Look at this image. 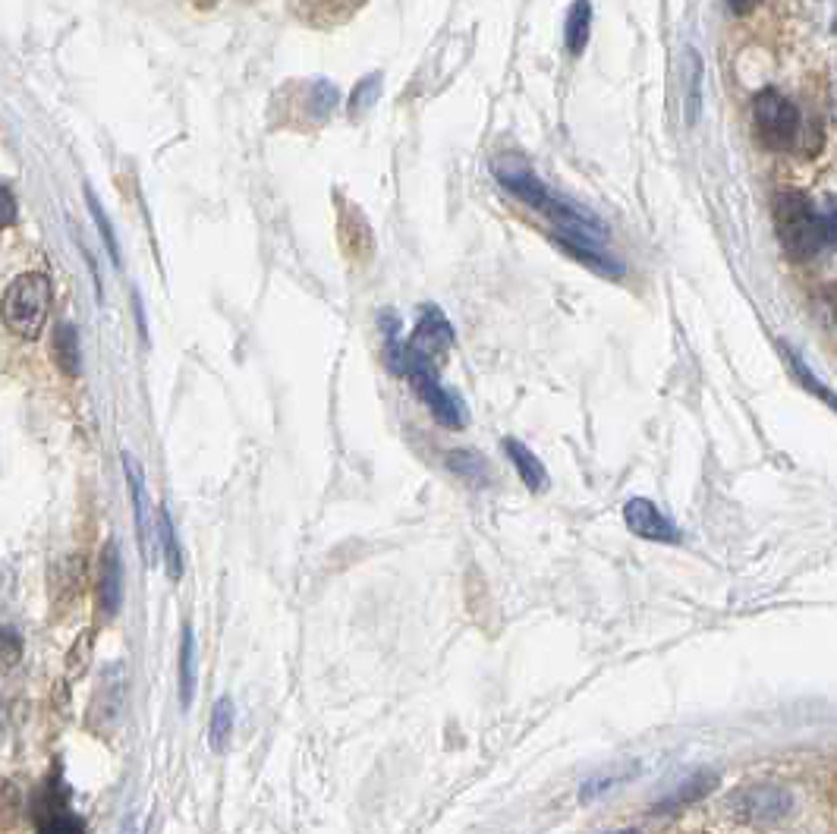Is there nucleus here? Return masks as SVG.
<instances>
[{"label": "nucleus", "instance_id": "6ab92c4d", "mask_svg": "<svg viewBox=\"0 0 837 834\" xmlns=\"http://www.w3.org/2000/svg\"><path fill=\"white\" fill-rule=\"evenodd\" d=\"M85 196H89V211H92V218L98 221V230H101V237H104V246H107V252H111V259H114V265H120V252H117V240H114V230H111V221H107V215H104V208L95 202V196L89 189H85Z\"/></svg>", "mask_w": 837, "mask_h": 834}, {"label": "nucleus", "instance_id": "9b49d317", "mask_svg": "<svg viewBox=\"0 0 837 834\" xmlns=\"http://www.w3.org/2000/svg\"><path fill=\"white\" fill-rule=\"evenodd\" d=\"M123 466H126V482H130V495H133V507H136V532H139V548L145 554V542H148V504H145V485H142V469L136 466V460L130 454H123Z\"/></svg>", "mask_w": 837, "mask_h": 834}, {"label": "nucleus", "instance_id": "7ed1b4c3", "mask_svg": "<svg viewBox=\"0 0 837 834\" xmlns=\"http://www.w3.org/2000/svg\"><path fill=\"white\" fill-rule=\"evenodd\" d=\"M775 224H778V240L790 259L797 262L812 259L825 246L822 215L809 205L803 192H781L775 199Z\"/></svg>", "mask_w": 837, "mask_h": 834}, {"label": "nucleus", "instance_id": "aec40b11", "mask_svg": "<svg viewBox=\"0 0 837 834\" xmlns=\"http://www.w3.org/2000/svg\"><path fill=\"white\" fill-rule=\"evenodd\" d=\"M822 230H825V243L837 249V208L834 205L822 215Z\"/></svg>", "mask_w": 837, "mask_h": 834}, {"label": "nucleus", "instance_id": "5701e85b", "mask_svg": "<svg viewBox=\"0 0 837 834\" xmlns=\"http://www.w3.org/2000/svg\"><path fill=\"white\" fill-rule=\"evenodd\" d=\"M199 4H221V0H199Z\"/></svg>", "mask_w": 837, "mask_h": 834}, {"label": "nucleus", "instance_id": "f8f14e48", "mask_svg": "<svg viewBox=\"0 0 837 834\" xmlns=\"http://www.w3.org/2000/svg\"><path fill=\"white\" fill-rule=\"evenodd\" d=\"M686 123H696L699 117V104H702V60L696 51H686Z\"/></svg>", "mask_w": 837, "mask_h": 834}, {"label": "nucleus", "instance_id": "1a4fd4ad", "mask_svg": "<svg viewBox=\"0 0 837 834\" xmlns=\"http://www.w3.org/2000/svg\"><path fill=\"white\" fill-rule=\"evenodd\" d=\"M504 447H507V457H510V463L517 466L520 479H523L532 491H542V488H545V482H548V473H545L542 460L535 457L526 444L513 441V438H507V441H504Z\"/></svg>", "mask_w": 837, "mask_h": 834}, {"label": "nucleus", "instance_id": "f03ea898", "mask_svg": "<svg viewBox=\"0 0 837 834\" xmlns=\"http://www.w3.org/2000/svg\"><path fill=\"white\" fill-rule=\"evenodd\" d=\"M51 277L45 271L19 274L4 296V322L19 340H35L45 331L51 309Z\"/></svg>", "mask_w": 837, "mask_h": 834}, {"label": "nucleus", "instance_id": "6e6552de", "mask_svg": "<svg viewBox=\"0 0 837 834\" xmlns=\"http://www.w3.org/2000/svg\"><path fill=\"white\" fill-rule=\"evenodd\" d=\"M589 32H592V7L589 0H573L567 10V26H564V41L567 51L573 57H579L589 45Z\"/></svg>", "mask_w": 837, "mask_h": 834}, {"label": "nucleus", "instance_id": "f3484780", "mask_svg": "<svg viewBox=\"0 0 837 834\" xmlns=\"http://www.w3.org/2000/svg\"><path fill=\"white\" fill-rule=\"evenodd\" d=\"M712 784H715V778H712V775H696L693 781H686V784L677 790V794H674L671 800H664V803H661V809H674V806H683V803H693V800H696V797H702L705 790L712 787Z\"/></svg>", "mask_w": 837, "mask_h": 834}, {"label": "nucleus", "instance_id": "2eb2a0df", "mask_svg": "<svg viewBox=\"0 0 837 834\" xmlns=\"http://www.w3.org/2000/svg\"><path fill=\"white\" fill-rule=\"evenodd\" d=\"M447 466L454 469L457 476H463L466 482H472V485H485L488 482L485 457L476 454V451H454V454H447Z\"/></svg>", "mask_w": 837, "mask_h": 834}, {"label": "nucleus", "instance_id": "dca6fc26", "mask_svg": "<svg viewBox=\"0 0 837 834\" xmlns=\"http://www.w3.org/2000/svg\"><path fill=\"white\" fill-rule=\"evenodd\" d=\"M233 724H236V709H233V702L230 699H221L218 705H214V712H211V727H208V737H211V746L214 750H224L227 740L233 737Z\"/></svg>", "mask_w": 837, "mask_h": 834}, {"label": "nucleus", "instance_id": "9d476101", "mask_svg": "<svg viewBox=\"0 0 837 834\" xmlns=\"http://www.w3.org/2000/svg\"><path fill=\"white\" fill-rule=\"evenodd\" d=\"M158 542H161V554H164V564H167V576L170 580H180L183 576V548L177 539V526L170 520V510L161 507L158 513Z\"/></svg>", "mask_w": 837, "mask_h": 834}, {"label": "nucleus", "instance_id": "4468645a", "mask_svg": "<svg viewBox=\"0 0 837 834\" xmlns=\"http://www.w3.org/2000/svg\"><path fill=\"white\" fill-rule=\"evenodd\" d=\"M196 636L192 627H183V643H180V699L183 705L192 702V683H196Z\"/></svg>", "mask_w": 837, "mask_h": 834}, {"label": "nucleus", "instance_id": "412c9836", "mask_svg": "<svg viewBox=\"0 0 837 834\" xmlns=\"http://www.w3.org/2000/svg\"><path fill=\"white\" fill-rule=\"evenodd\" d=\"M4 224L13 227L16 224V199H13V189L4 186Z\"/></svg>", "mask_w": 837, "mask_h": 834}, {"label": "nucleus", "instance_id": "20e7f679", "mask_svg": "<svg viewBox=\"0 0 837 834\" xmlns=\"http://www.w3.org/2000/svg\"><path fill=\"white\" fill-rule=\"evenodd\" d=\"M753 123H756V136L765 148L771 152H784L800 136V111L797 104L787 101L778 92H762L753 101Z\"/></svg>", "mask_w": 837, "mask_h": 834}, {"label": "nucleus", "instance_id": "0eeeda50", "mask_svg": "<svg viewBox=\"0 0 837 834\" xmlns=\"http://www.w3.org/2000/svg\"><path fill=\"white\" fill-rule=\"evenodd\" d=\"M98 602H101V611L107 617L117 614V608L123 602V570H120V558H117L114 545H107V551H104L101 580H98Z\"/></svg>", "mask_w": 837, "mask_h": 834}, {"label": "nucleus", "instance_id": "a211bd4d", "mask_svg": "<svg viewBox=\"0 0 837 834\" xmlns=\"http://www.w3.org/2000/svg\"><path fill=\"white\" fill-rule=\"evenodd\" d=\"M41 834H85V822L79 816H73V812H54V816H48V822L41 825Z\"/></svg>", "mask_w": 837, "mask_h": 834}, {"label": "nucleus", "instance_id": "39448f33", "mask_svg": "<svg viewBox=\"0 0 837 834\" xmlns=\"http://www.w3.org/2000/svg\"><path fill=\"white\" fill-rule=\"evenodd\" d=\"M624 520L630 526L633 536L649 539V542H664V545H677L680 542V529L664 517V513L646 501V498H633L624 504Z\"/></svg>", "mask_w": 837, "mask_h": 834}, {"label": "nucleus", "instance_id": "b1692460", "mask_svg": "<svg viewBox=\"0 0 837 834\" xmlns=\"http://www.w3.org/2000/svg\"><path fill=\"white\" fill-rule=\"evenodd\" d=\"M611 834H639V831H611Z\"/></svg>", "mask_w": 837, "mask_h": 834}, {"label": "nucleus", "instance_id": "ddd939ff", "mask_svg": "<svg viewBox=\"0 0 837 834\" xmlns=\"http://www.w3.org/2000/svg\"><path fill=\"white\" fill-rule=\"evenodd\" d=\"M54 356L67 375H79V334L73 325H60L54 331Z\"/></svg>", "mask_w": 837, "mask_h": 834}, {"label": "nucleus", "instance_id": "4be33fe9", "mask_svg": "<svg viewBox=\"0 0 837 834\" xmlns=\"http://www.w3.org/2000/svg\"><path fill=\"white\" fill-rule=\"evenodd\" d=\"M759 0H727V7H731L737 16H746V13H753L756 10Z\"/></svg>", "mask_w": 837, "mask_h": 834}, {"label": "nucleus", "instance_id": "f257e3e1", "mask_svg": "<svg viewBox=\"0 0 837 834\" xmlns=\"http://www.w3.org/2000/svg\"><path fill=\"white\" fill-rule=\"evenodd\" d=\"M495 177L507 192H513L520 202H526V205H532L535 211H539V215L551 224L557 246H561L567 255H573V259H579L583 265H589L592 271L605 274V277L624 274L620 262H614L611 252H608V227L598 221L589 208L561 196V192L548 189L520 161L498 164Z\"/></svg>", "mask_w": 837, "mask_h": 834}, {"label": "nucleus", "instance_id": "423d86ee", "mask_svg": "<svg viewBox=\"0 0 837 834\" xmlns=\"http://www.w3.org/2000/svg\"><path fill=\"white\" fill-rule=\"evenodd\" d=\"M450 344H454V328H450L444 312L438 306H425L422 318H419V328H416V334L410 340V347L416 353H422L425 359L435 362V356H441Z\"/></svg>", "mask_w": 837, "mask_h": 834}]
</instances>
